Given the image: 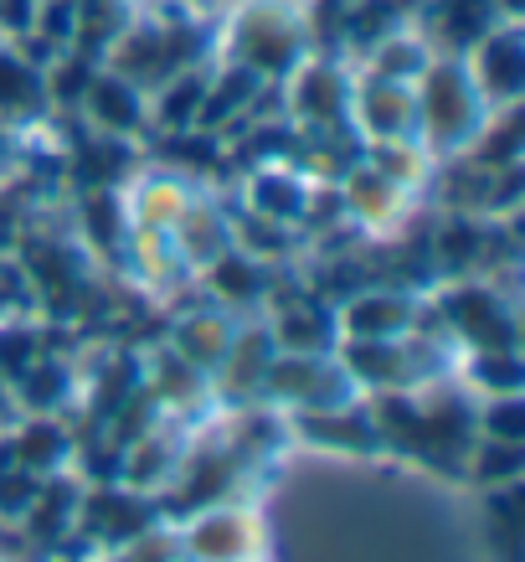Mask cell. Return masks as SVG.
Masks as SVG:
<instances>
[{"mask_svg":"<svg viewBox=\"0 0 525 562\" xmlns=\"http://www.w3.org/2000/svg\"><path fill=\"white\" fill-rule=\"evenodd\" d=\"M309 21L288 0H248L238 5L217 36V57L258 72L263 83H284L309 57Z\"/></svg>","mask_w":525,"mask_h":562,"instance_id":"cell-1","label":"cell"},{"mask_svg":"<svg viewBox=\"0 0 525 562\" xmlns=\"http://www.w3.org/2000/svg\"><path fill=\"white\" fill-rule=\"evenodd\" d=\"M412 88H418V139L433 160L458 155L490 120V99L479 93L464 57H433Z\"/></svg>","mask_w":525,"mask_h":562,"instance_id":"cell-2","label":"cell"},{"mask_svg":"<svg viewBox=\"0 0 525 562\" xmlns=\"http://www.w3.org/2000/svg\"><path fill=\"white\" fill-rule=\"evenodd\" d=\"M423 325H433L438 336L458 346V351H510L521 341V321H515V300L505 290H494L484 273L475 279H454L438 300L427 305Z\"/></svg>","mask_w":525,"mask_h":562,"instance_id":"cell-3","label":"cell"},{"mask_svg":"<svg viewBox=\"0 0 525 562\" xmlns=\"http://www.w3.org/2000/svg\"><path fill=\"white\" fill-rule=\"evenodd\" d=\"M356 397L361 387L351 382L335 351H278L263 372V392H258V403L284 413L340 408V403H356Z\"/></svg>","mask_w":525,"mask_h":562,"instance_id":"cell-4","label":"cell"},{"mask_svg":"<svg viewBox=\"0 0 525 562\" xmlns=\"http://www.w3.org/2000/svg\"><path fill=\"white\" fill-rule=\"evenodd\" d=\"M288 83V120L294 130H340L351 124V93H356V68L330 52H309Z\"/></svg>","mask_w":525,"mask_h":562,"instance_id":"cell-5","label":"cell"},{"mask_svg":"<svg viewBox=\"0 0 525 562\" xmlns=\"http://www.w3.org/2000/svg\"><path fill=\"white\" fill-rule=\"evenodd\" d=\"M191 562H258L263 552V516L248 501H221L191 516V527L175 537Z\"/></svg>","mask_w":525,"mask_h":562,"instance_id":"cell-6","label":"cell"},{"mask_svg":"<svg viewBox=\"0 0 525 562\" xmlns=\"http://www.w3.org/2000/svg\"><path fill=\"white\" fill-rule=\"evenodd\" d=\"M335 315L340 341H391V336H407L423 325L427 300L402 284H372V290L351 294L345 305H335Z\"/></svg>","mask_w":525,"mask_h":562,"instance_id":"cell-7","label":"cell"},{"mask_svg":"<svg viewBox=\"0 0 525 562\" xmlns=\"http://www.w3.org/2000/svg\"><path fill=\"white\" fill-rule=\"evenodd\" d=\"M351 124L366 145L376 139H418V88L402 78L356 68V93H351Z\"/></svg>","mask_w":525,"mask_h":562,"instance_id":"cell-8","label":"cell"},{"mask_svg":"<svg viewBox=\"0 0 525 562\" xmlns=\"http://www.w3.org/2000/svg\"><path fill=\"white\" fill-rule=\"evenodd\" d=\"M288 439L315 443L330 454H351V460H381V434L366 403H340V408H315V413H288Z\"/></svg>","mask_w":525,"mask_h":562,"instance_id":"cell-9","label":"cell"},{"mask_svg":"<svg viewBox=\"0 0 525 562\" xmlns=\"http://www.w3.org/2000/svg\"><path fill=\"white\" fill-rule=\"evenodd\" d=\"M78 109H83V120L93 124L99 135H119V139L150 135V93L114 68H99L88 78Z\"/></svg>","mask_w":525,"mask_h":562,"instance_id":"cell-10","label":"cell"},{"mask_svg":"<svg viewBox=\"0 0 525 562\" xmlns=\"http://www.w3.org/2000/svg\"><path fill=\"white\" fill-rule=\"evenodd\" d=\"M464 63L475 72L479 93L490 99V109L521 103L525 88V42H521V21H500L494 32H484L475 47L464 52Z\"/></svg>","mask_w":525,"mask_h":562,"instance_id":"cell-11","label":"cell"},{"mask_svg":"<svg viewBox=\"0 0 525 562\" xmlns=\"http://www.w3.org/2000/svg\"><path fill=\"white\" fill-rule=\"evenodd\" d=\"M238 330H242L238 310L206 300L202 310H191V315H181V321H175V330H170V351H175V357H186L196 372L212 376L221 367V357L232 351Z\"/></svg>","mask_w":525,"mask_h":562,"instance_id":"cell-12","label":"cell"},{"mask_svg":"<svg viewBox=\"0 0 525 562\" xmlns=\"http://www.w3.org/2000/svg\"><path fill=\"white\" fill-rule=\"evenodd\" d=\"M52 114L47 99V78H42V63L32 52H21L16 42L0 36V124H42Z\"/></svg>","mask_w":525,"mask_h":562,"instance_id":"cell-13","label":"cell"},{"mask_svg":"<svg viewBox=\"0 0 525 562\" xmlns=\"http://www.w3.org/2000/svg\"><path fill=\"white\" fill-rule=\"evenodd\" d=\"M242 196H248V212H258V217L299 227L309 212V196H315V181H309L294 160H273V166H258V171L248 176Z\"/></svg>","mask_w":525,"mask_h":562,"instance_id":"cell-14","label":"cell"},{"mask_svg":"<svg viewBox=\"0 0 525 562\" xmlns=\"http://www.w3.org/2000/svg\"><path fill=\"white\" fill-rule=\"evenodd\" d=\"M5 434H11L16 464L21 470H36V475H62V464L78 454V439L57 424V413H32V418L11 424Z\"/></svg>","mask_w":525,"mask_h":562,"instance_id":"cell-15","label":"cell"},{"mask_svg":"<svg viewBox=\"0 0 525 562\" xmlns=\"http://www.w3.org/2000/svg\"><path fill=\"white\" fill-rule=\"evenodd\" d=\"M139 16L135 0H78V21H72V52H83L93 63L109 57V47L129 32V21Z\"/></svg>","mask_w":525,"mask_h":562,"instance_id":"cell-16","label":"cell"},{"mask_svg":"<svg viewBox=\"0 0 525 562\" xmlns=\"http://www.w3.org/2000/svg\"><path fill=\"white\" fill-rule=\"evenodd\" d=\"M484 552L494 562H521V480L484 491Z\"/></svg>","mask_w":525,"mask_h":562,"instance_id":"cell-17","label":"cell"},{"mask_svg":"<svg viewBox=\"0 0 525 562\" xmlns=\"http://www.w3.org/2000/svg\"><path fill=\"white\" fill-rule=\"evenodd\" d=\"M458 382L475 392V397H500V392H521V351H458Z\"/></svg>","mask_w":525,"mask_h":562,"instance_id":"cell-18","label":"cell"},{"mask_svg":"<svg viewBox=\"0 0 525 562\" xmlns=\"http://www.w3.org/2000/svg\"><path fill=\"white\" fill-rule=\"evenodd\" d=\"M427 63H433V47L418 36V26H407V32L387 36V42H376L356 68L361 72H381V78H402V83H418Z\"/></svg>","mask_w":525,"mask_h":562,"instance_id":"cell-19","label":"cell"},{"mask_svg":"<svg viewBox=\"0 0 525 562\" xmlns=\"http://www.w3.org/2000/svg\"><path fill=\"white\" fill-rule=\"evenodd\" d=\"M26 130H16V124H0V187L11 181V176H21V166H26Z\"/></svg>","mask_w":525,"mask_h":562,"instance_id":"cell-20","label":"cell"},{"mask_svg":"<svg viewBox=\"0 0 525 562\" xmlns=\"http://www.w3.org/2000/svg\"><path fill=\"white\" fill-rule=\"evenodd\" d=\"M186 5H196V11H212V5H217V0H186Z\"/></svg>","mask_w":525,"mask_h":562,"instance_id":"cell-21","label":"cell"},{"mask_svg":"<svg viewBox=\"0 0 525 562\" xmlns=\"http://www.w3.org/2000/svg\"><path fill=\"white\" fill-rule=\"evenodd\" d=\"M330 5H345V0H330Z\"/></svg>","mask_w":525,"mask_h":562,"instance_id":"cell-22","label":"cell"}]
</instances>
